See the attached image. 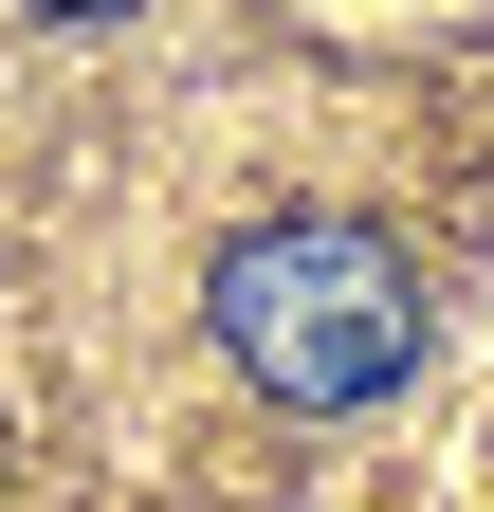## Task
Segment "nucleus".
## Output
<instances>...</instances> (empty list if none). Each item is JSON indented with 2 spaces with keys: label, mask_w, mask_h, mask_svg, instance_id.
<instances>
[{
  "label": "nucleus",
  "mask_w": 494,
  "mask_h": 512,
  "mask_svg": "<svg viewBox=\"0 0 494 512\" xmlns=\"http://www.w3.org/2000/svg\"><path fill=\"white\" fill-rule=\"evenodd\" d=\"M202 311H220V366L293 421H366L421 366V256L385 220H238Z\"/></svg>",
  "instance_id": "nucleus-1"
},
{
  "label": "nucleus",
  "mask_w": 494,
  "mask_h": 512,
  "mask_svg": "<svg viewBox=\"0 0 494 512\" xmlns=\"http://www.w3.org/2000/svg\"><path fill=\"white\" fill-rule=\"evenodd\" d=\"M37 19H129V0H37Z\"/></svg>",
  "instance_id": "nucleus-2"
}]
</instances>
